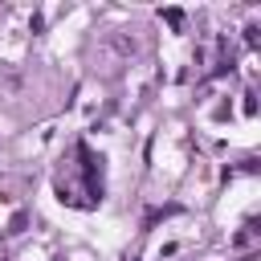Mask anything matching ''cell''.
Returning a JSON list of instances; mask_svg holds the SVG:
<instances>
[{"instance_id": "7a4b0ae2", "label": "cell", "mask_w": 261, "mask_h": 261, "mask_svg": "<svg viewBox=\"0 0 261 261\" xmlns=\"http://www.w3.org/2000/svg\"><path fill=\"white\" fill-rule=\"evenodd\" d=\"M163 20H167V24L175 29V33L184 29V12H179V8H167V12H163Z\"/></svg>"}, {"instance_id": "3957f363", "label": "cell", "mask_w": 261, "mask_h": 261, "mask_svg": "<svg viewBox=\"0 0 261 261\" xmlns=\"http://www.w3.org/2000/svg\"><path fill=\"white\" fill-rule=\"evenodd\" d=\"M24 224H29V216H24V212H16V216H12V228H8V232H20Z\"/></svg>"}, {"instance_id": "277c9868", "label": "cell", "mask_w": 261, "mask_h": 261, "mask_svg": "<svg viewBox=\"0 0 261 261\" xmlns=\"http://www.w3.org/2000/svg\"><path fill=\"white\" fill-rule=\"evenodd\" d=\"M245 114H257V98H253V90L245 94Z\"/></svg>"}, {"instance_id": "5b68a950", "label": "cell", "mask_w": 261, "mask_h": 261, "mask_svg": "<svg viewBox=\"0 0 261 261\" xmlns=\"http://www.w3.org/2000/svg\"><path fill=\"white\" fill-rule=\"evenodd\" d=\"M126 261H135V257H126Z\"/></svg>"}, {"instance_id": "6da1fadb", "label": "cell", "mask_w": 261, "mask_h": 261, "mask_svg": "<svg viewBox=\"0 0 261 261\" xmlns=\"http://www.w3.org/2000/svg\"><path fill=\"white\" fill-rule=\"evenodd\" d=\"M57 200L69 208H98L102 204V155H94L86 143H73L69 163L53 179Z\"/></svg>"}]
</instances>
